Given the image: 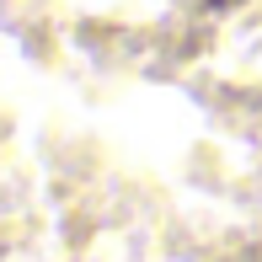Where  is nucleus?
Returning a JSON list of instances; mask_svg holds the SVG:
<instances>
[{"mask_svg":"<svg viewBox=\"0 0 262 262\" xmlns=\"http://www.w3.org/2000/svg\"><path fill=\"white\" fill-rule=\"evenodd\" d=\"M204 6H235V0H204Z\"/></svg>","mask_w":262,"mask_h":262,"instance_id":"nucleus-1","label":"nucleus"}]
</instances>
